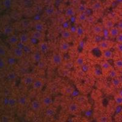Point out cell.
Returning a JSON list of instances; mask_svg holds the SVG:
<instances>
[{
	"label": "cell",
	"mask_w": 122,
	"mask_h": 122,
	"mask_svg": "<svg viewBox=\"0 0 122 122\" xmlns=\"http://www.w3.org/2000/svg\"><path fill=\"white\" fill-rule=\"evenodd\" d=\"M120 30H119L118 28L114 26V27L110 29L109 30V37L112 39H115L118 36V35L120 33Z\"/></svg>",
	"instance_id": "obj_13"
},
{
	"label": "cell",
	"mask_w": 122,
	"mask_h": 122,
	"mask_svg": "<svg viewBox=\"0 0 122 122\" xmlns=\"http://www.w3.org/2000/svg\"><path fill=\"white\" fill-rule=\"evenodd\" d=\"M27 101H28V100H27L26 97H25V96H21L18 100V102L19 104L22 106H24L27 104Z\"/></svg>",
	"instance_id": "obj_34"
},
{
	"label": "cell",
	"mask_w": 122,
	"mask_h": 122,
	"mask_svg": "<svg viewBox=\"0 0 122 122\" xmlns=\"http://www.w3.org/2000/svg\"><path fill=\"white\" fill-rule=\"evenodd\" d=\"M103 29H104V28L102 25L100 24H96L92 27V31L95 36H100L103 33Z\"/></svg>",
	"instance_id": "obj_6"
},
{
	"label": "cell",
	"mask_w": 122,
	"mask_h": 122,
	"mask_svg": "<svg viewBox=\"0 0 122 122\" xmlns=\"http://www.w3.org/2000/svg\"><path fill=\"white\" fill-rule=\"evenodd\" d=\"M87 18L88 15L86 14V12H81L78 14V15H77V17H76L77 20L80 23L84 22L87 20Z\"/></svg>",
	"instance_id": "obj_19"
},
{
	"label": "cell",
	"mask_w": 122,
	"mask_h": 122,
	"mask_svg": "<svg viewBox=\"0 0 122 122\" xmlns=\"http://www.w3.org/2000/svg\"><path fill=\"white\" fill-rule=\"evenodd\" d=\"M23 50L24 52H25V53H26V54H29V53H31V51H32L31 48H30L28 45H25L24 48L23 49Z\"/></svg>",
	"instance_id": "obj_37"
},
{
	"label": "cell",
	"mask_w": 122,
	"mask_h": 122,
	"mask_svg": "<svg viewBox=\"0 0 122 122\" xmlns=\"http://www.w3.org/2000/svg\"><path fill=\"white\" fill-rule=\"evenodd\" d=\"M114 26V23L112 20H107L104 22V28L109 30L110 29Z\"/></svg>",
	"instance_id": "obj_27"
},
{
	"label": "cell",
	"mask_w": 122,
	"mask_h": 122,
	"mask_svg": "<svg viewBox=\"0 0 122 122\" xmlns=\"http://www.w3.org/2000/svg\"><path fill=\"white\" fill-rule=\"evenodd\" d=\"M79 10H80L79 12H85L86 10V8L85 7L84 5L81 4V5H80V6H79Z\"/></svg>",
	"instance_id": "obj_48"
},
{
	"label": "cell",
	"mask_w": 122,
	"mask_h": 122,
	"mask_svg": "<svg viewBox=\"0 0 122 122\" xmlns=\"http://www.w3.org/2000/svg\"><path fill=\"white\" fill-rule=\"evenodd\" d=\"M102 34H103V36H104L105 39H107V38L109 37V33L108 29L104 28V29H103V33Z\"/></svg>",
	"instance_id": "obj_39"
},
{
	"label": "cell",
	"mask_w": 122,
	"mask_h": 122,
	"mask_svg": "<svg viewBox=\"0 0 122 122\" xmlns=\"http://www.w3.org/2000/svg\"><path fill=\"white\" fill-rule=\"evenodd\" d=\"M55 113H56V111L55 109L53 107H50V106L48 107V108L46 109L45 111V115L48 117H52L54 116L55 115Z\"/></svg>",
	"instance_id": "obj_26"
},
{
	"label": "cell",
	"mask_w": 122,
	"mask_h": 122,
	"mask_svg": "<svg viewBox=\"0 0 122 122\" xmlns=\"http://www.w3.org/2000/svg\"><path fill=\"white\" fill-rule=\"evenodd\" d=\"M16 103H17V101L15 100V98H9V103H8V106H9L10 107H14L16 104Z\"/></svg>",
	"instance_id": "obj_36"
},
{
	"label": "cell",
	"mask_w": 122,
	"mask_h": 122,
	"mask_svg": "<svg viewBox=\"0 0 122 122\" xmlns=\"http://www.w3.org/2000/svg\"><path fill=\"white\" fill-rule=\"evenodd\" d=\"M4 66H5V62L3 60L0 59V68H4Z\"/></svg>",
	"instance_id": "obj_50"
},
{
	"label": "cell",
	"mask_w": 122,
	"mask_h": 122,
	"mask_svg": "<svg viewBox=\"0 0 122 122\" xmlns=\"http://www.w3.org/2000/svg\"><path fill=\"white\" fill-rule=\"evenodd\" d=\"M81 68H82V70L86 72V71H87L88 70H89V65L84 64L83 65H82V67H81Z\"/></svg>",
	"instance_id": "obj_47"
},
{
	"label": "cell",
	"mask_w": 122,
	"mask_h": 122,
	"mask_svg": "<svg viewBox=\"0 0 122 122\" xmlns=\"http://www.w3.org/2000/svg\"><path fill=\"white\" fill-rule=\"evenodd\" d=\"M112 85L116 89H120L122 87V80L119 77L113 78L111 81Z\"/></svg>",
	"instance_id": "obj_15"
},
{
	"label": "cell",
	"mask_w": 122,
	"mask_h": 122,
	"mask_svg": "<svg viewBox=\"0 0 122 122\" xmlns=\"http://www.w3.org/2000/svg\"><path fill=\"white\" fill-rule=\"evenodd\" d=\"M117 27L119 29V30H120V31H122V20L118 23Z\"/></svg>",
	"instance_id": "obj_49"
},
{
	"label": "cell",
	"mask_w": 122,
	"mask_h": 122,
	"mask_svg": "<svg viewBox=\"0 0 122 122\" xmlns=\"http://www.w3.org/2000/svg\"><path fill=\"white\" fill-rule=\"evenodd\" d=\"M73 91H74L73 89L71 87H67L66 89H65V92H66V93H67V94L68 95L72 94Z\"/></svg>",
	"instance_id": "obj_41"
},
{
	"label": "cell",
	"mask_w": 122,
	"mask_h": 122,
	"mask_svg": "<svg viewBox=\"0 0 122 122\" xmlns=\"http://www.w3.org/2000/svg\"><path fill=\"white\" fill-rule=\"evenodd\" d=\"M2 120H3V121H4V122H7V121H8L9 118L7 117H6V116H4L3 117V118H2Z\"/></svg>",
	"instance_id": "obj_53"
},
{
	"label": "cell",
	"mask_w": 122,
	"mask_h": 122,
	"mask_svg": "<svg viewBox=\"0 0 122 122\" xmlns=\"http://www.w3.org/2000/svg\"><path fill=\"white\" fill-rule=\"evenodd\" d=\"M16 45H17V47L18 48H20V49H23L24 46H25V45H24L23 43H21V42H20V41Z\"/></svg>",
	"instance_id": "obj_45"
},
{
	"label": "cell",
	"mask_w": 122,
	"mask_h": 122,
	"mask_svg": "<svg viewBox=\"0 0 122 122\" xmlns=\"http://www.w3.org/2000/svg\"><path fill=\"white\" fill-rule=\"evenodd\" d=\"M4 104H5V105H8L9 98H4Z\"/></svg>",
	"instance_id": "obj_52"
},
{
	"label": "cell",
	"mask_w": 122,
	"mask_h": 122,
	"mask_svg": "<svg viewBox=\"0 0 122 122\" xmlns=\"http://www.w3.org/2000/svg\"><path fill=\"white\" fill-rule=\"evenodd\" d=\"M14 54L16 58H21L23 57L24 54H25V52H24L23 49L18 48L16 47L14 50Z\"/></svg>",
	"instance_id": "obj_22"
},
{
	"label": "cell",
	"mask_w": 122,
	"mask_h": 122,
	"mask_svg": "<svg viewBox=\"0 0 122 122\" xmlns=\"http://www.w3.org/2000/svg\"><path fill=\"white\" fill-rule=\"evenodd\" d=\"M30 37L32 39H34L37 41L40 42V41L44 40L45 38V32L34 29L30 32Z\"/></svg>",
	"instance_id": "obj_1"
},
{
	"label": "cell",
	"mask_w": 122,
	"mask_h": 122,
	"mask_svg": "<svg viewBox=\"0 0 122 122\" xmlns=\"http://www.w3.org/2000/svg\"><path fill=\"white\" fill-rule=\"evenodd\" d=\"M52 63L54 65H61L63 62L62 56L60 53H55L52 56L51 58Z\"/></svg>",
	"instance_id": "obj_3"
},
{
	"label": "cell",
	"mask_w": 122,
	"mask_h": 122,
	"mask_svg": "<svg viewBox=\"0 0 122 122\" xmlns=\"http://www.w3.org/2000/svg\"><path fill=\"white\" fill-rule=\"evenodd\" d=\"M109 121V117L106 115H103L100 116L98 118V122H107Z\"/></svg>",
	"instance_id": "obj_35"
},
{
	"label": "cell",
	"mask_w": 122,
	"mask_h": 122,
	"mask_svg": "<svg viewBox=\"0 0 122 122\" xmlns=\"http://www.w3.org/2000/svg\"><path fill=\"white\" fill-rule=\"evenodd\" d=\"M4 5L6 7L9 8L11 5V1L10 0H6L4 3Z\"/></svg>",
	"instance_id": "obj_43"
},
{
	"label": "cell",
	"mask_w": 122,
	"mask_h": 122,
	"mask_svg": "<svg viewBox=\"0 0 122 122\" xmlns=\"http://www.w3.org/2000/svg\"><path fill=\"white\" fill-rule=\"evenodd\" d=\"M102 7H103V4L100 1H97L94 2L91 6L92 9L93 10H95V11L101 9Z\"/></svg>",
	"instance_id": "obj_25"
},
{
	"label": "cell",
	"mask_w": 122,
	"mask_h": 122,
	"mask_svg": "<svg viewBox=\"0 0 122 122\" xmlns=\"http://www.w3.org/2000/svg\"><path fill=\"white\" fill-rule=\"evenodd\" d=\"M39 48L40 51L42 54H46L49 51V45L47 42H45L44 40L40 41L39 43Z\"/></svg>",
	"instance_id": "obj_5"
},
{
	"label": "cell",
	"mask_w": 122,
	"mask_h": 122,
	"mask_svg": "<svg viewBox=\"0 0 122 122\" xmlns=\"http://www.w3.org/2000/svg\"><path fill=\"white\" fill-rule=\"evenodd\" d=\"M70 49V45L66 40H64L60 43L59 50L61 53H65L68 51Z\"/></svg>",
	"instance_id": "obj_8"
},
{
	"label": "cell",
	"mask_w": 122,
	"mask_h": 122,
	"mask_svg": "<svg viewBox=\"0 0 122 122\" xmlns=\"http://www.w3.org/2000/svg\"><path fill=\"white\" fill-rule=\"evenodd\" d=\"M103 56L104 59L106 61H109L112 59L113 57V53L112 51H111V50H107L103 51Z\"/></svg>",
	"instance_id": "obj_23"
},
{
	"label": "cell",
	"mask_w": 122,
	"mask_h": 122,
	"mask_svg": "<svg viewBox=\"0 0 122 122\" xmlns=\"http://www.w3.org/2000/svg\"><path fill=\"white\" fill-rule=\"evenodd\" d=\"M98 45L99 47L100 48V49L102 51H104V50L111 49V46H112V43L110 42L109 40H107V39H104V40H101L99 42Z\"/></svg>",
	"instance_id": "obj_2"
},
{
	"label": "cell",
	"mask_w": 122,
	"mask_h": 122,
	"mask_svg": "<svg viewBox=\"0 0 122 122\" xmlns=\"http://www.w3.org/2000/svg\"><path fill=\"white\" fill-rule=\"evenodd\" d=\"M84 32H85L84 29V28H82L81 26H78L76 27L75 34H76L79 37L82 36L84 34Z\"/></svg>",
	"instance_id": "obj_30"
},
{
	"label": "cell",
	"mask_w": 122,
	"mask_h": 122,
	"mask_svg": "<svg viewBox=\"0 0 122 122\" xmlns=\"http://www.w3.org/2000/svg\"><path fill=\"white\" fill-rule=\"evenodd\" d=\"M34 29L36 30H39V31H41V32H45L46 30V26L45 23L41 21H37L36 23L34 25Z\"/></svg>",
	"instance_id": "obj_7"
},
{
	"label": "cell",
	"mask_w": 122,
	"mask_h": 122,
	"mask_svg": "<svg viewBox=\"0 0 122 122\" xmlns=\"http://www.w3.org/2000/svg\"><path fill=\"white\" fill-rule=\"evenodd\" d=\"M114 65L117 70H122V59H118L114 61Z\"/></svg>",
	"instance_id": "obj_32"
},
{
	"label": "cell",
	"mask_w": 122,
	"mask_h": 122,
	"mask_svg": "<svg viewBox=\"0 0 122 122\" xmlns=\"http://www.w3.org/2000/svg\"><path fill=\"white\" fill-rule=\"evenodd\" d=\"M114 101L117 105H122V96L119 94H116L114 96Z\"/></svg>",
	"instance_id": "obj_33"
},
{
	"label": "cell",
	"mask_w": 122,
	"mask_h": 122,
	"mask_svg": "<svg viewBox=\"0 0 122 122\" xmlns=\"http://www.w3.org/2000/svg\"><path fill=\"white\" fill-rule=\"evenodd\" d=\"M30 106L32 111H34V112H38L41 109L42 104H41V103H40V102L39 100H35L31 102Z\"/></svg>",
	"instance_id": "obj_9"
},
{
	"label": "cell",
	"mask_w": 122,
	"mask_h": 122,
	"mask_svg": "<svg viewBox=\"0 0 122 122\" xmlns=\"http://www.w3.org/2000/svg\"><path fill=\"white\" fill-rule=\"evenodd\" d=\"M115 39H116V42L117 43H122V32H120L118 35V36L115 38Z\"/></svg>",
	"instance_id": "obj_40"
},
{
	"label": "cell",
	"mask_w": 122,
	"mask_h": 122,
	"mask_svg": "<svg viewBox=\"0 0 122 122\" xmlns=\"http://www.w3.org/2000/svg\"><path fill=\"white\" fill-rule=\"evenodd\" d=\"M76 14V10H75V9L73 7H67L65 10V17H68V18H71V17H73Z\"/></svg>",
	"instance_id": "obj_17"
},
{
	"label": "cell",
	"mask_w": 122,
	"mask_h": 122,
	"mask_svg": "<svg viewBox=\"0 0 122 122\" xmlns=\"http://www.w3.org/2000/svg\"><path fill=\"white\" fill-rule=\"evenodd\" d=\"M34 80V78L32 75H28V76L24 77V78L23 79V82L25 86H32Z\"/></svg>",
	"instance_id": "obj_14"
},
{
	"label": "cell",
	"mask_w": 122,
	"mask_h": 122,
	"mask_svg": "<svg viewBox=\"0 0 122 122\" xmlns=\"http://www.w3.org/2000/svg\"><path fill=\"white\" fill-rule=\"evenodd\" d=\"M7 42L10 45H16L19 42V38L15 35H11L9 37Z\"/></svg>",
	"instance_id": "obj_24"
},
{
	"label": "cell",
	"mask_w": 122,
	"mask_h": 122,
	"mask_svg": "<svg viewBox=\"0 0 122 122\" xmlns=\"http://www.w3.org/2000/svg\"><path fill=\"white\" fill-rule=\"evenodd\" d=\"M53 104V99L50 96H46L42 99V104L45 107H49Z\"/></svg>",
	"instance_id": "obj_21"
},
{
	"label": "cell",
	"mask_w": 122,
	"mask_h": 122,
	"mask_svg": "<svg viewBox=\"0 0 122 122\" xmlns=\"http://www.w3.org/2000/svg\"><path fill=\"white\" fill-rule=\"evenodd\" d=\"M108 76L109 78H111V79H113V78H117V77H118V71L115 70L114 68H112L111 70H110L108 71Z\"/></svg>",
	"instance_id": "obj_28"
},
{
	"label": "cell",
	"mask_w": 122,
	"mask_h": 122,
	"mask_svg": "<svg viewBox=\"0 0 122 122\" xmlns=\"http://www.w3.org/2000/svg\"><path fill=\"white\" fill-rule=\"evenodd\" d=\"M72 36V33L70 31V30L68 29H65L64 30H62V32L61 33V37L64 40H68Z\"/></svg>",
	"instance_id": "obj_18"
},
{
	"label": "cell",
	"mask_w": 122,
	"mask_h": 122,
	"mask_svg": "<svg viewBox=\"0 0 122 122\" xmlns=\"http://www.w3.org/2000/svg\"><path fill=\"white\" fill-rule=\"evenodd\" d=\"M37 64H38V67H39V68H44L45 66V63L43 62L42 60H41L40 62H39L37 63Z\"/></svg>",
	"instance_id": "obj_44"
},
{
	"label": "cell",
	"mask_w": 122,
	"mask_h": 122,
	"mask_svg": "<svg viewBox=\"0 0 122 122\" xmlns=\"http://www.w3.org/2000/svg\"><path fill=\"white\" fill-rule=\"evenodd\" d=\"M19 41L21 43H23L24 45H28L30 43V35L26 33L21 34L19 37Z\"/></svg>",
	"instance_id": "obj_11"
},
{
	"label": "cell",
	"mask_w": 122,
	"mask_h": 122,
	"mask_svg": "<svg viewBox=\"0 0 122 122\" xmlns=\"http://www.w3.org/2000/svg\"><path fill=\"white\" fill-rule=\"evenodd\" d=\"M42 53L40 51H34L32 54V60L33 61V62L37 64L39 62H40L41 60H42Z\"/></svg>",
	"instance_id": "obj_12"
},
{
	"label": "cell",
	"mask_w": 122,
	"mask_h": 122,
	"mask_svg": "<svg viewBox=\"0 0 122 122\" xmlns=\"http://www.w3.org/2000/svg\"><path fill=\"white\" fill-rule=\"evenodd\" d=\"M45 14L47 15L48 17H52V16H53L55 14L56 9L54 6H51V5H50V6H48L45 8Z\"/></svg>",
	"instance_id": "obj_16"
},
{
	"label": "cell",
	"mask_w": 122,
	"mask_h": 122,
	"mask_svg": "<svg viewBox=\"0 0 122 122\" xmlns=\"http://www.w3.org/2000/svg\"><path fill=\"white\" fill-rule=\"evenodd\" d=\"M44 86V82L40 78L35 79L33 84L32 85V87L34 90H42V88Z\"/></svg>",
	"instance_id": "obj_4"
},
{
	"label": "cell",
	"mask_w": 122,
	"mask_h": 122,
	"mask_svg": "<svg viewBox=\"0 0 122 122\" xmlns=\"http://www.w3.org/2000/svg\"><path fill=\"white\" fill-rule=\"evenodd\" d=\"M14 32V28L12 26H6L4 29V34L7 36H11Z\"/></svg>",
	"instance_id": "obj_29"
},
{
	"label": "cell",
	"mask_w": 122,
	"mask_h": 122,
	"mask_svg": "<svg viewBox=\"0 0 122 122\" xmlns=\"http://www.w3.org/2000/svg\"><path fill=\"white\" fill-rule=\"evenodd\" d=\"M115 48L120 53L122 54V43H117L115 45Z\"/></svg>",
	"instance_id": "obj_38"
},
{
	"label": "cell",
	"mask_w": 122,
	"mask_h": 122,
	"mask_svg": "<svg viewBox=\"0 0 122 122\" xmlns=\"http://www.w3.org/2000/svg\"><path fill=\"white\" fill-rule=\"evenodd\" d=\"M9 78H10V79H14L15 78V75L14 73H10L9 75Z\"/></svg>",
	"instance_id": "obj_51"
},
{
	"label": "cell",
	"mask_w": 122,
	"mask_h": 122,
	"mask_svg": "<svg viewBox=\"0 0 122 122\" xmlns=\"http://www.w3.org/2000/svg\"><path fill=\"white\" fill-rule=\"evenodd\" d=\"M100 66H101V70L103 71H109L110 70L113 68L111 64L108 61H106H106L102 62Z\"/></svg>",
	"instance_id": "obj_20"
},
{
	"label": "cell",
	"mask_w": 122,
	"mask_h": 122,
	"mask_svg": "<svg viewBox=\"0 0 122 122\" xmlns=\"http://www.w3.org/2000/svg\"><path fill=\"white\" fill-rule=\"evenodd\" d=\"M75 63H76V65L78 66V67H81L84 64H85V59L84 57H81V56H79L78 58L76 59L75 61Z\"/></svg>",
	"instance_id": "obj_31"
},
{
	"label": "cell",
	"mask_w": 122,
	"mask_h": 122,
	"mask_svg": "<svg viewBox=\"0 0 122 122\" xmlns=\"http://www.w3.org/2000/svg\"><path fill=\"white\" fill-rule=\"evenodd\" d=\"M68 112H69L70 114H76L77 112H78V111H79V106H78V104H77V103H75V102L71 103L68 105Z\"/></svg>",
	"instance_id": "obj_10"
},
{
	"label": "cell",
	"mask_w": 122,
	"mask_h": 122,
	"mask_svg": "<svg viewBox=\"0 0 122 122\" xmlns=\"http://www.w3.org/2000/svg\"><path fill=\"white\" fill-rule=\"evenodd\" d=\"M7 62H8V64L10 65H14L15 63V58H14V57H10V58H9L8 60H7Z\"/></svg>",
	"instance_id": "obj_42"
},
{
	"label": "cell",
	"mask_w": 122,
	"mask_h": 122,
	"mask_svg": "<svg viewBox=\"0 0 122 122\" xmlns=\"http://www.w3.org/2000/svg\"><path fill=\"white\" fill-rule=\"evenodd\" d=\"M6 54V50L4 48L0 47V56H3Z\"/></svg>",
	"instance_id": "obj_46"
}]
</instances>
